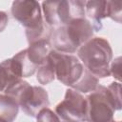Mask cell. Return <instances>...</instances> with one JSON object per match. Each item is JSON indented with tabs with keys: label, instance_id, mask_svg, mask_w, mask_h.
<instances>
[{
	"label": "cell",
	"instance_id": "obj_1",
	"mask_svg": "<svg viewBox=\"0 0 122 122\" xmlns=\"http://www.w3.org/2000/svg\"><path fill=\"white\" fill-rule=\"evenodd\" d=\"M92 35L91 22L86 18H79L53 29L50 41L54 51L70 54L78 51Z\"/></svg>",
	"mask_w": 122,
	"mask_h": 122
},
{
	"label": "cell",
	"instance_id": "obj_2",
	"mask_svg": "<svg viewBox=\"0 0 122 122\" xmlns=\"http://www.w3.org/2000/svg\"><path fill=\"white\" fill-rule=\"evenodd\" d=\"M77 58L95 77L105 78L111 75L110 65L112 59V50L107 39L91 38L78 49Z\"/></svg>",
	"mask_w": 122,
	"mask_h": 122
},
{
	"label": "cell",
	"instance_id": "obj_3",
	"mask_svg": "<svg viewBox=\"0 0 122 122\" xmlns=\"http://www.w3.org/2000/svg\"><path fill=\"white\" fill-rule=\"evenodd\" d=\"M4 93L14 99L22 111L31 117H35L42 109L50 105L49 95L44 88L31 86L23 79L10 84Z\"/></svg>",
	"mask_w": 122,
	"mask_h": 122
},
{
	"label": "cell",
	"instance_id": "obj_4",
	"mask_svg": "<svg viewBox=\"0 0 122 122\" xmlns=\"http://www.w3.org/2000/svg\"><path fill=\"white\" fill-rule=\"evenodd\" d=\"M86 1L62 0V1H43L42 10L45 23L55 29L68 24L69 22L85 17Z\"/></svg>",
	"mask_w": 122,
	"mask_h": 122
},
{
	"label": "cell",
	"instance_id": "obj_5",
	"mask_svg": "<svg viewBox=\"0 0 122 122\" xmlns=\"http://www.w3.org/2000/svg\"><path fill=\"white\" fill-rule=\"evenodd\" d=\"M86 98L87 103V122H112L117 107L108 88L98 85Z\"/></svg>",
	"mask_w": 122,
	"mask_h": 122
},
{
	"label": "cell",
	"instance_id": "obj_6",
	"mask_svg": "<svg viewBox=\"0 0 122 122\" xmlns=\"http://www.w3.org/2000/svg\"><path fill=\"white\" fill-rule=\"evenodd\" d=\"M49 59L53 66L55 78L66 86L71 88L83 74L85 68L75 55L52 50L49 54Z\"/></svg>",
	"mask_w": 122,
	"mask_h": 122
},
{
	"label": "cell",
	"instance_id": "obj_7",
	"mask_svg": "<svg viewBox=\"0 0 122 122\" xmlns=\"http://www.w3.org/2000/svg\"><path fill=\"white\" fill-rule=\"evenodd\" d=\"M54 112L61 122H84L87 113L86 98L80 92L68 89L64 99L56 105Z\"/></svg>",
	"mask_w": 122,
	"mask_h": 122
},
{
	"label": "cell",
	"instance_id": "obj_8",
	"mask_svg": "<svg viewBox=\"0 0 122 122\" xmlns=\"http://www.w3.org/2000/svg\"><path fill=\"white\" fill-rule=\"evenodd\" d=\"M11 14L25 28V30H34L45 24L40 4L35 0L13 1Z\"/></svg>",
	"mask_w": 122,
	"mask_h": 122
},
{
	"label": "cell",
	"instance_id": "obj_9",
	"mask_svg": "<svg viewBox=\"0 0 122 122\" xmlns=\"http://www.w3.org/2000/svg\"><path fill=\"white\" fill-rule=\"evenodd\" d=\"M51 51L52 47L50 39H44L30 43L26 49L27 56L30 62L37 69L46 62Z\"/></svg>",
	"mask_w": 122,
	"mask_h": 122
},
{
	"label": "cell",
	"instance_id": "obj_10",
	"mask_svg": "<svg viewBox=\"0 0 122 122\" xmlns=\"http://www.w3.org/2000/svg\"><path fill=\"white\" fill-rule=\"evenodd\" d=\"M85 15L91 20L93 30L98 31L102 28V20L108 17V1H86Z\"/></svg>",
	"mask_w": 122,
	"mask_h": 122
},
{
	"label": "cell",
	"instance_id": "obj_11",
	"mask_svg": "<svg viewBox=\"0 0 122 122\" xmlns=\"http://www.w3.org/2000/svg\"><path fill=\"white\" fill-rule=\"evenodd\" d=\"M19 111L14 99L7 94H0V119L5 122H13Z\"/></svg>",
	"mask_w": 122,
	"mask_h": 122
},
{
	"label": "cell",
	"instance_id": "obj_12",
	"mask_svg": "<svg viewBox=\"0 0 122 122\" xmlns=\"http://www.w3.org/2000/svg\"><path fill=\"white\" fill-rule=\"evenodd\" d=\"M98 85V78L92 74L87 69H84L82 76L71 89L80 93H88L93 92Z\"/></svg>",
	"mask_w": 122,
	"mask_h": 122
},
{
	"label": "cell",
	"instance_id": "obj_13",
	"mask_svg": "<svg viewBox=\"0 0 122 122\" xmlns=\"http://www.w3.org/2000/svg\"><path fill=\"white\" fill-rule=\"evenodd\" d=\"M54 78H55L54 69L51 64V61L49 59V56H48L46 62L37 69L36 79L40 84L47 85L51 81H53Z\"/></svg>",
	"mask_w": 122,
	"mask_h": 122
},
{
	"label": "cell",
	"instance_id": "obj_14",
	"mask_svg": "<svg viewBox=\"0 0 122 122\" xmlns=\"http://www.w3.org/2000/svg\"><path fill=\"white\" fill-rule=\"evenodd\" d=\"M17 80H19V79L12 73V71L10 68L8 59L1 62L0 63V92L5 91L6 88L10 84H11Z\"/></svg>",
	"mask_w": 122,
	"mask_h": 122
},
{
	"label": "cell",
	"instance_id": "obj_15",
	"mask_svg": "<svg viewBox=\"0 0 122 122\" xmlns=\"http://www.w3.org/2000/svg\"><path fill=\"white\" fill-rule=\"evenodd\" d=\"M122 16V3L108 1V17L112 18L117 23H121Z\"/></svg>",
	"mask_w": 122,
	"mask_h": 122
},
{
	"label": "cell",
	"instance_id": "obj_16",
	"mask_svg": "<svg viewBox=\"0 0 122 122\" xmlns=\"http://www.w3.org/2000/svg\"><path fill=\"white\" fill-rule=\"evenodd\" d=\"M35 117L36 122H61L57 114L48 107L42 109Z\"/></svg>",
	"mask_w": 122,
	"mask_h": 122
},
{
	"label": "cell",
	"instance_id": "obj_17",
	"mask_svg": "<svg viewBox=\"0 0 122 122\" xmlns=\"http://www.w3.org/2000/svg\"><path fill=\"white\" fill-rule=\"evenodd\" d=\"M107 88L109 92H111L113 100L115 101L117 107L121 110L122 105H121V84L120 82H112Z\"/></svg>",
	"mask_w": 122,
	"mask_h": 122
},
{
	"label": "cell",
	"instance_id": "obj_18",
	"mask_svg": "<svg viewBox=\"0 0 122 122\" xmlns=\"http://www.w3.org/2000/svg\"><path fill=\"white\" fill-rule=\"evenodd\" d=\"M110 73L112 75L118 82L121 80V57H116L110 65Z\"/></svg>",
	"mask_w": 122,
	"mask_h": 122
},
{
	"label": "cell",
	"instance_id": "obj_19",
	"mask_svg": "<svg viewBox=\"0 0 122 122\" xmlns=\"http://www.w3.org/2000/svg\"><path fill=\"white\" fill-rule=\"evenodd\" d=\"M8 22H9L8 14L5 11L0 10V32H2L6 29V27L8 26Z\"/></svg>",
	"mask_w": 122,
	"mask_h": 122
},
{
	"label": "cell",
	"instance_id": "obj_20",
	"mask_svg": "<svg viewBox=\"0 0 122 122\" xmlns=\"http://www.w3.org/2000/svg\"><path fill=\"white\" fill-rule=\"evenodd\" d=\"M0 122H5V121H3V120H1V119H0Z\"/></svg>",
	"mask_w": 122,
	"mask_h": 122
},
{
	"label": "cell",
	"instance_id": "obj_21",
	"mask_svg": "<svg viewBox=\"0 0 122 122\" xmlns=\"http://www.w3.org/2000/svg\"><path fill=\"white\" fill-rule=\"evenodd\" d=\"M112 122H115V121H112ZM116 122H121V121H116Z\"/></svg>",
	"mask_w": 122,
	"mask_h": 122
}]
</instances>
